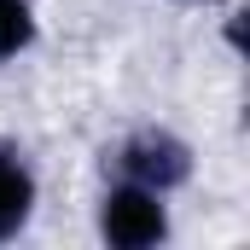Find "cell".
<instances>
[{"label": "cell", "mask_w": 250, "mask_h": 250, "mask_svg": "<svg viewBox=\"0 0 250 250\" xmlns=\"http://www.w3.org/2000/svg\"><path fill=\"white\" fill-rule=\"evenodd\" d=\"M99 233H105L117 250H146V245H157V239L169 233L157 192H151V187H123V192H111L105 209H99Z\"/></svg>", "instance_id": "1"}, {"label": "cell", "mask_w": 250, "mask_h": 250, "mask_svg": "<svg viewBox=\"0 0 250 250\" xmlns=\"http://www.w3.org/2000/svg\"><path fill=\"white\" fill-rule=\"evenodd\" d=\"M117 163L134 175V187H151V192L187 181V169H192V163H187V146L169 140V134H140V140H128Z\"/></svg>", "instance_id": "2"}, {"label": "cell", "mask_w": 250, "mask_h": 250, "mask_svg": "<svg viewBox=\"0 0 250 250\" xmlns=\"http://www.w3.org/2000/svg\"><path fill=\"white\" fill-rule=\"evenodd\" d=\"M29 198H35V187H29V175H23V163H12V157L0 151V239L23 227Z\"/></svg>", "instance_id": "3"}, {"label": "cell", "mask_w": 250, "mask_h": 250, "mask_svg": "<svg viewBox=\"0 0 250 250\" xmlns=\"http://www.w3.org/2000/svg\"><path fill=\"white\" fill-rule=\"evenodd\" d=\"M35 35V18H29V0H0V59L23 53Z\"/></svg>", "instance_id": "4"}]
</instances>
